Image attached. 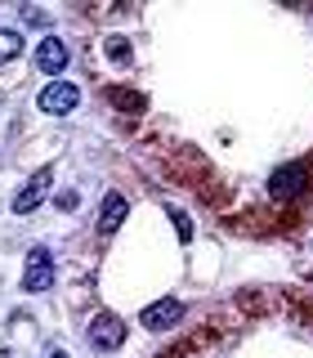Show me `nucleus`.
<instances>
[{
  "mask_svg": "<svg viewBox=\"0 0 313 358\" xmlns=\"http://www.w3.org/2000/svg\"><path fill=\"white\" fill-rule=\"evenodd\" d=\"M63 67H67V45H63L59 36H45V41L36 45V72L54 76V72H63Z\"/></svg>",
  "mask_w": 313,
  "mask_h": 358,
  "instance_id": "0eeeda50",
  "label": "nucleus"
},
{
  "mask_svg": "<svg viewBox=\"0 0 313 358\" xmlns=\"http://www.w3.org/2000/svg\"><path fill=\"white\" fill-rule=\"evenodd\" d=\"M50 282H54V255L45 251V246H31L27 268H22V291H27V296H41V291H50Z\"/></svg>",
  "mask_w": 313,
  "mask_h": 358,
  "instance_id": "f03ea898",
  "label": "nucleus"
},
{
  "mask_svg": "<svg viewBox=\"0 0 313 358\" xmlns=\"http://www.w3.org/2000/svg\"><path fill=\"white\" fill-rule=\"evenodd\" d=\"M36 103H41L45 117H72L76 103H81V90H76L72 81H59V76H54V81L41 90V99H36Z\"/></svg>",
  "mask_w": 313,
  "mask_h": 358,
  "instance_id": "f257e3e1",
  "label": "nucleus"
},
{
  "mask_svg": "<svg viewBox=\"0 0 313 358\" xmlns=\"http://www.w3.org/2000/svg\"><path fill=\"white\" fill-rule=\"evenodd\" d=\"M126 215H130V201L121 197V193H108L103 197V206H99V238H112V233L121 229V224H126Z\"/></svg>",
  "mask_w": 313,
  "mask_h": 358,
  "instance_id": "423d86ee",
  "label": "nucleus"
},
{
  "mask_svg": "<svg viewBox=\"0 0 313 358\" xmlns=\"http://www.w3.org/2000/svg\"><path fill=\"white\" fill-rule=\"evenodd\" d=\"M170 220H175V229H179V242H193V224H188L184 210H175V206H170Z\"/></svg>",
  "mask_w": 313,
  "mask_h": 358,
  "instance_id": "9b49d317",
  "label": "nucleus"
},
{
  "mask_svg": "<svg viewBox=\"0 0 313 358\" xmlns=\"http://www.w3.org/2000/svg\"><path fill=\"white\" fill-rule=\"evenodd\" d=\"M85 336H89V345H94V350H121V345H126V322L117 318V313H99L94 322H89L85 327Z\"/></svg>",
  "mask_w": 313,
  "mask_h": 358,
  "instance_id": "20e7f679",
  "label": "nucleus"
},
{
  "mask_svg": "<svg viewBox=\"0 0 313 358\" xmlns=\"http://www.w3.org/2000/svg\"><path fill=\"white\" fill-rule=\"evenodd\" d=\"M45 358H67V354L63 350H45Z\"/></svg>",
  "mask_w": 313,
  "mask_h": 358,
  "instance_id": "f8f14e48",
  "label": "nucleus"
},
{
  "mask_svg": "<svg viewBox=\"0 0 313 358\" xmlns=\"http://www.w3.org/2000/svg\"><path fill=\"white\" fill-rule=\"evenodd\" d=\"M18 54H22V36L9 31V27H0V63H14Z\"/></svg>",
  "mask_w": 313,
  "mask_h": 358,
  "instance_id": "1a4fd4ad",
  "label": "nucleus"
},
{
  "mask_svg": "<svg viewBox=\"0 0 313 358\" xmlns=\"http://www.w3.org/2000/svg\"><path fill=\"white\" fill-rule=\"evenodd\" d=\"M139 322H143L148 331H166V327H175V322H184V305H179L175 296H166V300H156V305L143 309Z\"/></svg>",
  "mask_w": 313,
  "mask_h": 358,
  "instance_id": "39448f33",
  "label": "nucleus"
},
{
  "mask_svg": "<svg viewBox=\"0 0 313 358\" xmlns=\"http://www.w3.org/2000/svg\"><path fill=\"white\" fill-rule=\"evenodd\" d=\"M50 184H54V171H50V166H41V171L14 193V215H31V210H36L41 201L50 197Z\"/></svg>",
  "mask_w": 313,
  "mask_h": 358,
  "instance_id": "7ed1b4c3",
  "label": "nucleus"
},
{
  "mask_svg": "<svg viewBox=\"0 0 313 358\" xmlns=\"http://www.w3.org/2000/svg\"><path fill=\"white\" fill-rule=\"evenodd\" d=\"M300 188H305V171H300V166H277L273 179H268V193H273L277 201H291Z\"/></svg>",
  "mask_w": 313,
  "mask_h": 358,
  "instance_id": "6e6552de",
  "label": "nucleus"
},
{
  "mask_svg": "<svg viewBox=\"0 0 313 358\" xmlns=\"http://www.w3.org/2000/svg\"><path fill=\"white\" fill-rule=\"evenodd\" d=\"M103 50H108V59H112V63H126V59H130V41H126V36H108Z\"/></svg>",
  "mask_w": 313,
  "mask_h": 358,
  "instance_id": "9d476101",
  "label": "nucleus"
}]
</instances>
